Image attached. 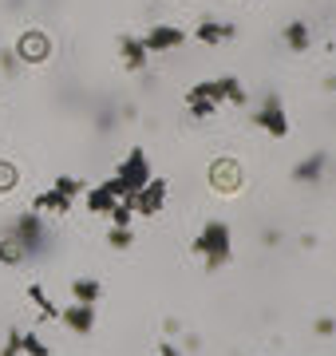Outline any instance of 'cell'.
I'll list each match as a JSON object with an SVG mask.
<instances>
[{
	"label": "cell",
	"mask_w": 336,
	"mask_h": 356,
	"mask_svg": "<svg viewBox=\"0 0 336 356\" xmlns=\"http://www.w3.org/2000/svg\"><path fill=\"white\" fill-rule=\"evenodd\" d=\"M190 254L202 257V266L214 273V269L230 266L233 261V234L226 222H218V218H210L206 226H202V234H198L194 242H190Z\"/></svg>",
	"instance_id": "6da1fadb"
},
{
	"label": "cell",
	"mask_w": 336,
	"mask_h": 356,
	"mask_svg": "<svg viewBox=\"0 0 336 356\" xmlns=\"http://www.w3.org/2000/svg\"><path fill=\"white\" fill-rule=\"evenodd\" d=\"M151 178H155V175H151V159H146V151H142V147H131V154L123 159V166L115 170V182H119V191H123V198L131 202V198L151 182Z\"/></svg>",
	"instance_id": "7a4b0ae2"
},
{
	"label": "cell",
	"mask_w": 336,
	"mask_h": 356,
	"mask_svg": "<svg viewBox=\"0 0 336 356\" xmlns=\"http://www.w3.org/2000/svg\"><path fill=\"white\" fill-rule=\"evenodd\" d=\"M253 127H261L273 139H285L289 135V115H285V103L277 95H265V103L253 111Z\"/></svg>",
	"instance_id": "3957f363"
},
{
	"label": "cell",
	"mask_w": 336,
	"mask_h": 356,
	"mask_svg": "<svg viewBox=\"0 0 336 356\" xmlns=\"http://www.w3.org/2000/svg\"><path fill=\"white\" fill-rule=\"evenodd\" d=\"M167 194H170V186H167V178H151L146 186H142L135 198H131V210L139 218H155V214H162V206H167Z\"/></svg>",
	"instance_id": "277c9868"
},
{
	"label": "cell",
	"mask_w": 336,
	"mask_h": 356,
	"mask_svg": "<svg viewBox=\"0 0 336 356\" xmlns=\"http://www.w3.org/2000/svg\"><path fill=\"white\" fill-rule=\"evenodd\" d=\"M186 111L194 115L198 123L218 115V95H214V79H202V83H194V88L186 91Z\"/></svg>",
	"instance_id": "5b68a950"
},
{
	"label": "cell",
	"mask_w": 336,
	"mask_h": 356,
	"mask_svg": "<svg viewBox=\"0 0 336 356\" xmlns=\"http://www.w3.org/2000/svg\"><path fill=\"white\" fill-rule=\"evenodd\" d=\"M12 56L20 60V64H44V60L52 56V44H48V36H44V32H20Z\"/></svg>",
	"instance_id": "8992f818"
},
{
	"label": "cell",
	"mask_w": 336,
	"mask_h": 356,
	"mask_svg": "<svg viewBox=\"0 0 336 356\" xmlns=\"http://www.w3.org/2000/svg\"><path fill=\"white\" fill-rule=\"evenodd\" d=\"M139 40L146 51H170L186 40V32L178 24H155V28H146V36H139Z\"/></svg>",
	"instance_id": "52a82bcc"
},
{
	"label": "cell",
	"mask_w": 336,
	"mask_h": 356,
	"mask_svg": "<svg viewBox=\"0 0 336 356\" xmlns=\"http://www.w3.org/2000/svg\"><path fill=\"white\" fill-rule=\"evenodd\" d=\"M119 198H123V191H119L115 175H111V178H103L99 186H91V191H87V210H91V214H107Z\"/></svg>",
	"instance_id": "ba28073f"
},
{
	"label": "cell",
	"mask_w": 336,
	"mask_h": 356,
	"mask_svg": "<svg viewBox=\"0 0 336 356\" xmlns=\"http://www.w3.org/2000/svg\"><path fill=\"white\" fill-rule=\"evenodd\" d=\"M60 321H64L76 337H87V332L95 329V305H79V301H72L67 309H60Z\"/></svg>",
	"instance_id": "9c48e42d"
},
{
	"label": "cell",
	"mask_w": 336,
	"mask_h": 356,
	"mask_svg": "<svg viewBox=\"0 0 336 356\" xmlns=\"http://www.w3.org/2000/svg\"><path fill=\"white\" fill-rule=\"evenodd\" d=\"M12 238L24 245V254H36L40 245H44V222L36 214H24L20 218V226L12 229Z\"/></svg>",
	"instance_id": "30bf717a"
},
{
	"label": "cell",
	"mask_w": 336,
	"mask_h": 356,
	"mask_svg": "<svg viewBox=\"0 0 336 356\" xmlns=\"http://www.w3.org/2000/svg\"><path fill=\"white\" fill-rule=\"evenodd\" d=\"M324 170H328V151H312L305 163H297L293 166V182H321L324 178Z\"/></svg>",
	"instance_id": "8fae6325"
},
{
	"label": "cell",
	"mask_w": 336,
	"mask_h": 356,
	"mask_svg": "<svg viewBox=\"0 0 336 356\" xmlns=\"http://www.w3.org/2000/svg\"><path fill=\"white\" fill-rule=\"evenodd\" d=\"M119 51H123V67L127 72H142L146 67V56H151V51L142 48L139 36H119Z\"/></svg>",
	"instance_id": "7c38bea8"
},
{
	"label": "cell",
	"mask_w": 336,
	"mask_h": 356,
	"mask_svg": "<svg viewBox=\"0 0 336 356\" xmlns=\"http://www.w3.org/2000/svg\"><path fill=\"white\" fill-rule=\"evenodd\" d=\"M214 95H218V103H233V107H246V99H249L237 76H221V79H214Z\"/></svg>",
	"instance_id": "4fadbf2b"
},
{
	"label": "cell",
	"mask_w": 336,
	"mask_h": 356,
	"mask_svg": "<svg viewBox=\"0 0 336 356\" xmlns=\"http://www.w3.org/2000/svg\"><path fill=\"white\" fill-rule=\"evenodd\" d=\"M233 36H237V28L221 24V20H202L194 28V40H202V44H221V40H233Z\"/></svg>",
	"instance_id": "5bb4252c"
},
{
	"label": "cell",
	"mask_w": 336,
	"mask_h": 356,
	"mask_svg": "<svg viewBox=\"0 0 336 356\" xmlns=\"http://www.w3.org/2000/svg\"><path fill=\"white\" fill-rule=\"evenodd\" d=\"M72 202H76V198H67V194H60L56 186H48V191L36 194V202H32V206H36V210H52V214H67Z\"/></svg>",
	"instance_id": "9a60e30c"
},
{
	"label": "cell",
	"mask_w": 336,
	"mask_h": 356,
	"mask_svg": "<svg viewBox=\"0 0 336 356\" xmlns=\"http://www.w3.org/2000/svg\"><path fill=\"white\" fill-rule=\"evenodd\" d=\"M281 36H285V44H289V51H297V56H301V51H305V48L312 44V36H309V24H305V20H289Z\"/></svg>",
	"instance_id": "2e32d148"
},
{
	"label": "cell",
	"mask_w": 336,
	"mask_h": 356,
	"mask_svg": "<svg viewBox=\"0 0 336 356\" xmlns=\"http://www.w3.org/2000/svg\"><path fill=\"white\" fill-rule=\"evenodd\" d=\"M99 293H103V285H99L95 277H76L72 281V297H76L79 305H95Z\"/></svg>",
	"instance_id": "e0dca14e"
},
{
	"label": "cell",
	"mask_w": 336,
	"mask_h": 356,
	"mask_svg": "<svg viewBox=\"0 0 336 356\" xmlns=\"http://www.w3.org/2000/svg\"><path fill=\"white\" fill-rule=\"evenodd\" d=\"M28 301L44 313V321H60V309L52 305V297L44 293V285H40V281H32V285H28Z\"/></svg>",
	"instance_id": "ac0fdd59"
},
{
	"label": "cell",
	"mask_w": 336,
	"mask_h": 356,
	"mask_svg": "<svg viewBox=\"0 0 336 356\" xmlns=\"http://www.w3.org/2000/svg\"><path fill=\"white\" fill-rule=\"evenodd\" d=\"M0 261H4V266H20V261H28L24 245L16 242L12 234H4V238H0Z\"/></svg>",
	"instance_id": "d6986e66"
},
{
	"label": "cell",
	"mask_w": 336,
	"mask_h": 356,
	"mask_svg": "<svg viewBox=\"0 0 336 356\" xmlns=\"http://www.w3.org/2000/svg\"><path fill=\"white\" fill-rule=\"evenodd\" d=\"M20 353L24 356H52V348L40 341L36 332H20Z\"/></svg>",
	"instance_id": "ffe728a7"
},
{
	"label": "cell",
	"mask_w": 336,
	"mask_h": 356,
	"mask_svg": "<svg viewBox=\"0 0 336 356\" xmlns=\"http://www.w3.org/2000/svg\"><path fill=\"white\" fill-rule=\"evenodd\" d=\"M107 222H111V226H131V218H135V210H131V202L127 198H119L115 206H111V210H107Z\"/></svg>",
	"instance_id": "44dd1931"
},
{
	"label": "cell",
	"mask_w": 336,
	"mask_h": 356,
	"mask_svg": "<svg viewBox=\"0 0 336 356\" xmlns=\"http://www.w3.org/2000/svg\"><path fill=\"white\" fill-rule=\"evenodd\" d=\"M52 186H56L60 194H67V198H79V194L87 191V182H83V178H72V175H60Z\"/></svg>",
	"instance_id": "7402d4cb"
},
{
	"label": "cell",
	"mask_w": 336,
	"mask_h": 356,
	"mask_svg": "<svg viewBox=\"0 0 336 356\" xmlns=\"http://www.w3.org/2000/svg\"><path fill=\"white\" fill-rule=\"evenodd\" d=\"M107 242H111V250H131L135 234H131V226H111L107 229Z\"/></svg>",
	"instance_id": "603a6c76"
},
{
	"label": "cell",
	"mask_w": 336,
	"mask_h": 356,
	"mask_svg": "<svg viewBox=\"0 0 336 356\" xmlns=\"http://www.w3.org/2000/svg\"><path fill=\"white\" fill-rule=\"evenodd\" d=\"M0 356H24L20 353V329H8V337H4V353Z\"/></svg>",
	"instance_id": "cb8c5ba5"
},
{
	"label": "cell",
	"mask_w": 336,
	"mask_h": 356,
	"mask_svg": "<svg viewBox=\"0 0 336 356\" xmlns=\"http://www.w3.org/2000/svg\"><path fill=\"white\" fill-rule=\"evenodd\" d=\"M12 182H16L12 163H0V191H12Z\"/></svg>",
	"instance_id": "d4e9b609"
},
{
	"label": "cell",
	"mask_w": 336,
	"mask_h": 356,
	"mask_svg": "<svg viewBox=\"0 0 336 356\" xmlns=\"http://www.w3.org/2000/svg\"><path fill=\"white\" fill-rule=\"evenodd\" d=\"M0 67H4L8 76H12L16 67H20V60H16V56H12V48H4V51H0Z\"/></svg>",
	"instance_id": "484cf974"
},
{
	"label": "cell",
	"mask_w": 336,
	"mask_h": 356,
	"mask_svg": "<svg viewBox=\"0 0 336 356\" xmlns=\"http://www.w3.org/2000/svg\"><path fill=\"white\" fill-rule=\"evenodd\" d=\"M312 329H317V337H333V332H336V321H333V317H321Z\"/></svg>",
	"instance_id": "4316f807"
},
{
	"label": "cell",
	"mask_w": 336,
	"mask_h": 356,
	"mask_svg": "<svg viewBox=\"0 0 336 356\" xmlns=\"http://www.w3.org/2000/svg\"><path fill=\"white\" fill-rule=\"evenodd\" d=\"M158 356H182V353H178V344L174 341H162L158 344Z\"/></svg>",
	"instance_id": "83f0119b"
},
{
	"label": "cell",
	"mask_w": 336,
	"mask_h": 356,
	"mask_svg": "<svg viewBox=\"0 0 336 356\" xmlns=\"http://www.w3.org/2000/svg\"><path fill=\"white\" fill-rule=\"evenodd\" d=\"M261 242H265V245H277V242H281V234H277V229H265V234H261Z\"/></svg>",
	"instance_id": "f1b7e54d"
},
{
	"label": "cell",
	"mask_w": 336,
	"mask_h": 356,
	"mask_svg": "<svg viewBox=\"0 0 336 356\" xmlns=\"http://www.w3.org/2000/svg\"><path fill=\"white\" fill-rule=\"evenodd\" d=\"M162 329H167V337H174V332H182V325L174 317H167V325H162Z\"/></svg>",
	"instance_id": "f546056e"
}]
</instances>
